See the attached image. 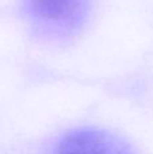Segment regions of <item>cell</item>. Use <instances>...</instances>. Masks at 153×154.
<instances>
[{
	"instance_id": "obj_2",
	"label": "cell",
	"mask_w": 153,
	"mask_h": 154,
	"mask_svg": "<svg viewBox=\"0 0 153 154\" xmlns=\"http://www.w3.org/2000/svg\"><path fill=\"white\" fill-rule=\"evenodd\" d=\"M81 5V0H31V8L37 16L50 22L68 20Z\"/></svg>"
},
{
	"instance_id": "obj_1",
	"label": "cell",
	"mask_w": 153,
	"mask_h": 154,
	"mask_svg": "<svg viewBox=\"0 0 153 154\" xmlns=\"http://www.w3.org/2000/svg\"><path fill=\"white\" fill-rule=\"evenodd\" d=\"M54 154H134L132 146L115 134L99 128H79L61 137Z\"/></svg>"
}]
</instances>
